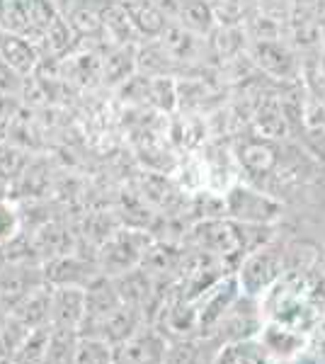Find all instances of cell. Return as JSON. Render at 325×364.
<instances>
[{
    "label": "cell",
    "instance_id": "obj_21",
    "mask_svg": "<svg viewBox=\"0 0 325 364\" xmlns=\"http://www.w3.org/2000/svg\"><path fill=\"white\" fill-rule=\"evenodd\" d=\"M218 345L209 338H185L170 340L165 364H214Z\"/></svg>",
    "mask_w": 325,
    "mask_h": 364
},
{
    "label": "cell",
    "instance_id": "obj_30",
    "mask_svg": "<svg viewBox=\"0 0 325 364\" xmlns=\"http://www.w3.org/2000/svg\"><path fill=\"white\" fill-rule=\"evenodd\" d=\"M218 25H243L245 3L243 0H209Z\"/></svg>",
    "mask_w": 325,
    "mask_h": 364
},
{
    "label": "cell",
    "instance_id": "obj_12",
    "mask_svg": "<svg viewBox=\"0 0 325 364\" xmlns=\"http://www.w3.org/2000/svg\"><path fill=\"white\" fill-rule=\"evenodd\" d=\"M260 340H262V345L267 348L272 360L294 362L297 357H301L309 350L311 333H304V331H299V328H292L279 321H270L262 326Z\"/></svg>",
    "mask_w": 325,
    "mask_h": 364
},
{
    "label": "cell",
    "instance_id": "obj_4",
    "mask_svg": "<svg viewBox=\"0 0 325 364\" xmlns=\"http://www.w3.org/2000/svg\"><path fill=\"white\" fill-rule=\"evenodd\" d=\"M240 291L245 296L262 299L272 287L284 277V255L279 250H275L272 245H260L257 250L247 252L240 262V267L235 269Z\"/></svg>",
    "mask_w": 325,
    "mask_h": 364
},
{
    "label": "cell",
    "instance_id": "obj_13",
    "mask_svg": "<svg viewBox=\"0 0 325 364\" xmlns=\"http://www.w3.org/2000/svg\"><path fill=\"white\" fill-rule=\"evenodd\" d=\"M243 291H240L238 277L228 274L226 279H221L216 287H211L204 296L197 299V309H199V326H202V338L211 336V331L216 328V323L223 318V314L233 306L235 299H238Z\"/></svg>",
    "mask_w": 325,
    "mask_h": 364
},
{
    "label": "cell",
    "instance_id": "obj_34",
    "mask_svg": "<svg viewBox=\"0 0 325 364\" xmlns=\"http://www.w3.org/2000/svg\"><path fill=\"white\" fill-rule=\"evenodd\" d=\"M318 80L325 87V54H321V58H318Z\"/></svg>",
    "mask_w": 325,
    "mask_h": 364
},
{
    "label": "cell",
    "instance_id": "obj_25",
    "mask_svg": "<svg viewBox=\"0 0 325 364\" xmlns=\"http://www.w3.org/2000/svg\"><path fill=\"white\" fill-rule=\"evenodd\" d=\"M206 39H209L211 58L233 61V58L243 54L247 34L243 25H216V29Z\"/></svg>",
    "mask_w": 325,
    "mask_h": 364
},
{
    "label": "cell",
    "instance_id": "obj_23",
    "mask_svg": "<svg viewBox=\"0 0 325 364\" xmlns=\"http://www.w3.org/2000/svg\"><path fill=\"white\" fill-rule=\"evenodd\" d=\"M170 22L190 29L194 34H202V37H209L218 25L209 0H180Z\"/></svg>",
    "mask_w": 325,
    "mask_h": 364
},
{
    "label": "cell",
    "instance_id": "obj_33",
    "mask_svg": "<svg viewBox=\"0 0 325 364\" xmlns=\"http://www.w3.org/2000/svg\"><path fill=\"white\" fill-rule=\"evenodd\" d=\"M311 340L316 343V348H313V360H316V364H325V316H323V321L316 326Z\"/></svg>",
    "mask_w": 325,
    "mask_h": 364
},
{
    "label": "cell",
    "instance_id": "obj_39",
    "mask_svg": "<svg viewBox=\"0 0 325 364\" xmlns=\"http://www.w3.org/2000/svg\"><path fill=\"white\" fill-rule=\"evenodd\" d=\"M112 364H114V362H112Z\"/></svg>",
    "mask_w": 325,
    "mask_h": 364
},
{
    "label": "cell",
    "instance_id": "obj_20",
    "mask_svg": "<svg viewBox=\"0 0 325 364\" xmlns=\"http://www.w3.org/2000/svg\"><path fill=\"white\" fill-rule=\"evenodd\" d=\"M252 127H255L257 136L262 139H282L289 129V119L284 112V105L277 100V95H262L255 105L252 112Z\"/></svg>",
    "mask_w": 325,
    "mask_h": 364
},
{
    "label": "cell",
    "instance_id": "obj_22",
    "mask_svg": "<svg viewBox=\"0 0 325 364\" xmlns=\"http://www.w3.org/2000/svg\"><path fill=\"white\" fill-rule=\"evenodd\" d=\"M136 46H107L102 51V83L124 85L136 75Z\"/></svg>",
    "mask_w": 325,
    "mask_h": 364
},
{
    "label": "cell",
    "instance_id": "obj_2",
    "mask_svg": "<svg viewBox=\"0 0 325 364\" xmlns=\"http://www.w3.org/2000/svg\"><path fill=\"white\" fill-rule=\"evenodd\" d=\"M153 243V236L141 228H117L95 252L97 267L107 277H119L129 269L141 267L146 257V250Z\"/></svg>",
    "mask_w": 325,
    "mask_h": 364
},
{
    "label": "cell",
    "instance_id": "obj_8",
    "mask_svg": "<svg viewBox=\"0 0 325 364\" xmlns=\"http://www.w3.org/2000/svg\"><path fill=\"white\" fill-rule=\"evenodd\" d=\"M158 42H161L165 54L170 56V61H173L177 68H197V66H204L211 58L209 39L175 25V22H170Z\"/></svg>",
    "mask_w": 325,
    "mask_h": 364
},
{
    "label": "cell",
    "instance_id": "obj_29",
    "mask_svg": "<svg viewBox=\"0 0 325 364\" xmlns=\"http://www.w3.org/2000/svg\"><path fill=\"white\" fill-rule=\"evenodd\" d=\"M301 119H304L306 134L316 141L318 146H325V105L309 100V102L301 107Z\"/></svg>",
    "mask_w": 325,
    "mask_h": 364
},
{
    "label": "cell",
    "instance_id": "obj_19",
    "mask_svg": "<svg viewBox=\"0 0 325 364\" xmlns=\"http://www.w3.org/2000/svg\"><path fill=\"white\" fill-rule=\"evenodd\" d=\"M51 291H54V287H51L49 282L39 284L37 289L29 291V294L10 311V316L20 323H25L32 331L34 328L51 326Z\"/></svg>",
    "mask_w": 325,
    "mask_h": 364
},
{
    "label": "cell",
    "instance_id": "obj_9",
    "mask_svg": "<svg viewBox=\"0 0 325 364\" xmlns=\"http://www.w3.org/2000/svg\"><path fill=\"white\" fill-rule=\"evenodd\" d=\"M170 340L156 326H144L114 348V364H165Z\"/></svg>",
    "mask_w": 325,
    "mask_h": 364
},
{
    "label": "cell",
    "instance_id": "obj_36",
    "mask_svg": "<svg viewBox=\"0 0 325 364\" xmlns=\"http://www.w3.org/2000/svg\"><path fill=\"white\" fill-rule=\"evenodd\" d=\"M316 3V0H294V5H311Z\"/></svg>",
    "mask_w": 325,
    "mask_h": 364
},
{
    "label": "cell",
    "instance_id": "obj_15",
    "mask_svg": "<svg viewBox=\"0 0 325 364\" xmlns=\"http://www.w3.org/2000/svg\"><path fill=\"white\" fill-rule=\"evenodd\" d=\"M0 61L8 63L15 73H20L22 78H29L32 73H37V68L44 61V54L34 42H29L25 37H17L5 29H0Z\"/></svg>",
    "mask_w": 325,
    "mask_h": 364
},
{
    "label": "cell",
    "instance_id": "obj_14",
    "mask_svg": "<svg viewBox=\"0 0 325 364\" xmlns=\"http://www.w3.org/2000/svg\"><path fill=\"white\" fill-rule=\"evenodd\" d=\"M85 316V287H54L51 291V328L80 333Z\"/></svg>",
    "mask_w": 325,
    "mask_h": 364
},
{
    "label": "cell",
    "instance_id": "obj_5",
    "mask_svg": "<svg viewBox=\"0 0 325 364\" xmlns=\"http://www.w3.org/2000/svg\"><path fill=\"white\" fill-rule=\"evenodd\" d=\"M262 326L265 323H262V304H260V299L240 294L235 299L233 306L223 314V318L216 323L211 336H206V338L214 340L218 348H223V345H228V343L260 338Z\"/></svg>",
    "mask_w": 325,
    "mask_h": 364
},
{
    "label": "cell",
    "instance_id": "obj_27",
    "mask_svg": "<svg viewBox=\"0 0 325 364\" xmlns=\"http://www.w3.org/2000/svg\"><path fill=\"white\" fill-rule=\"evenodd\" d=\"M29 168V154L22 146L10 144L8 139L0 144V185L10 187L25 175V170Z\"/></svg>",
    "mask_w": 325,
    "mask_h": 364
},
{
    "label": "cell",
    "instance_id": "obj_38",
    "mask_svg": "<svg viewBox=\"0 0 325 364\" xmlns=\"http://www.w3.org/2000/svg\"><path fill=\"white\" fill-rule=\"evenodd\" d=\"M272 364H294V362H279V360H277V362H272Z\"/></svg>",
    "mask_w": 325,
    "mask_h": 364
},
{
    "label": "cell",
    "instance_id": "obj_35",
    "mask_svg": "<svg viewBox=\"0 0 325 364\" xmlns=\"http://www.w3.org/2000/svg\"><path fill=\"white\" fill-rule=\"evenodd\" d=\"M10 136V127L8 124H0V144H3L5 139Z\"/></svg>",
    "mask_w": 325,
    "mask_h": 364
},
{
    "label": "cell",
    "instance_id": "obj_1",
    "mask_svg": "<svg viewBox=\"0 0 325 364\" xmlns=\"http://www.w3.org/2000/svg\"><path fill=\"white\" fill-rule=\"evenodd\" d=\"M262 311L270 314V321H279L304 333H313L325 316L321 284L301 272L284 274L267 291Z\"/></svg>",
    "mask_w": 325,
    "mask_h": 364
},
{
    "label": "cell",
    "instance_id": "obj_16",
    "mask_svg": "<svg viewBox=\"0 0 325 364\" xmlns=\"http://www.w3.org/2000/svg\"><path fill=\"white\" fill-rule=\"evenodd\" d=\"M32 250L39 262L54 260V257L75 252V233L63 221H44L32 236Z\"/></svg>",
    "mask_w": 325,
    "mask_h": 364
},
{
    "label": "cell",
    "instance_id": "obj_31",
    "mask_svg": "<svg viewBox=\"0 0 325 364\" xmlns=\"http://www.w3.org/2000/svg\"><path fill=\"white\" fill-rule=\"evenodd\" d=\"M255 5H257V13L275 17V20L284 22V25L289 22L294 10V0H255Z\"/></svg>",
    "mask_w": 325,
    "mask_h": 364
},
{
    "label": "cell",
    "instance_id": "obj_28",
    "mask_svg": "<svg viewBox=\"0 0 325 364\" xmlns=\"http://www.w3.org/2000/svg\"><path fill=\"white\" fill-rule=\"evenodd\" d=\"M22 233V214L17 202L10 197H0V245L13 243Z\"/></svg>",
    "mask_w": 325,
    "mask_h": 364
},
{
    "label": "cell",
    "instance_id": "obj_10",
    "mask_svg": "<svg viewBox=\"0 0 325 364\" xmlns=\"http://www.w3.org/2000/svg\"><path fill=\"white\" fill-rule=\"evenodd\" d=\"M250 61L277 80H297L301 73V63L294 49L282 39H265L250 42Z\"/></svg>",
    "mask_w": 325,
    "mask_h": 364
},
{
    "label": "cell",
    "instance_id": "obj_11",
    "mask_svg": "<svg viewBox=\"0 0 325 364\" xmlns=\"http://www.w3.org/2000/svg\"><path fill=\"white\" fill-rule=\"evenodd\" d=\"M39 284H44L41 265L8 262L5 267H0V311L10 314Z\"/></svg>",
    "mask_w": 325,
    "mask_h": 364
},
{
    "label": "cell",
    "instance_id": "obj_17",
    "mask_svg": "<svg viewBox=\"0 0 325 364\" xmlns=\"http://www.w3.org/2000/svg\"><path fill=\"white\" fill-rule=\"evenodd\" d=\"M235 156H238L240 168L245 170L250 178L262 180L275 170L277 166V149L270 139L262 136H252V139H243L235 149Z\"/></svg>",
    "mask_w": 325,
    "mask_h": 364
},
{
    "label": "cell",
    "instance_id": "obj_37",
    "mask_svg": "<svg viewBox=\"0 0 325 364\" xmlns=\"http://www.w3.org/2000/svg\"><path fill=\"white\" fill-rule=\"evenodd\" d=\"M5 316H8V314H3V311H0V331H3V323H5Z\"/></svg>",
    "mask_w": 325,
    "mask_h": 364
},
{
    "label": "cell",
    "instance_id": "obj_6",
    "mask_svg": "<svg viewBox=\"0 0 325 364\" xmlns=\"http://www.w3.org/2000/svg\"><path fill=\"white\" fill-rule=\"evenodd\" d=\"M226 216L252 226H272L282 216V204L275 197L265 195L247 185H233L223 195Z\"/></svg>",
    "mask_w": 325,
    "mask_h": 364
},
{
    "label": "cell",
    "instance_id": "obj_24",
    "mask_svg": "<svg viewBox=\"0 0 325 364\" xmlns=\"http://www.w3.org/2000/svg\"><path fill=\"white\" fill-rule=\"evenodd\" d=\"M272 362L275 360H272V355L260 338L223 345L214 360V364H272Z\"/></svg>",
    "mask_w": 325,
    "mask_h": 364
},
{
    "label": "cell",
    "instance_id": "obj_3",
    "mask_svg": "<svg viewBox=\"0 0 325 364\" xmlns=\"http://www.w3.org/2000/svg\"><path fill=\"white\" fill-rule=\"evenodd\" d=\"M61 15L56 0H5L0 29L41 46L49 27Z\"/></svg>",
    "mask_w": 325,
    "mask_h": 364
},
{
    "label": "cell",
    "instance_id": "obj_26",
    "mask_svg": "<svg viewBox=\"0 0 325 364\" xmlns=\"http://www.w3.org/2000/svg\"><path fill=\"white\" fill-rule=\"evenodd\" d=\"M112 362H114V348L110 343L92 336L75 338L68 364H112Z\"/></svg>",
    "mask_w": 325,
    "mask_h": 364
},
{
    "label": "cell",
    "instance_id": "obj_32",
    "mask_svg": "<svg viewBox=\"0 0 325 364\" xmlns=\"http://www.w3.org/2000/svg\"><path fill=\"white\" fill-rule=\"evenodd\" d=\"M20 112V97L0 90V124H13V119Z\"/></svg>",
    "mask_w": 325,
    "mask_h": 364
},
{
    "label": "cell",
    "instance_id": "obj_7",
    "mask_svg": "<svg viewBox=\"0 0 325 364\" xmlns=\"http://www.w3.org/2000/svg\"><path fill=\"white\" fill-rule=\"evenodd\" d=\"M146 323V316L141 309H134L129 304H122L119 309H114L112 314L102 316L97 321H87L85 326L80 328L78 336H92V338H100L105 343H110L112 348L122 345L124 340H129L134 333H139Z\"/></svg>",
    "mask_w": 325,
    "mask_h": 364
},
{
    "label": "cell",
    "instance_id": "obj_18",
    "mask_svg": "<svg viewBox=\"0 0 325 364\" xmlns=\"http://www.w3.org/2000/svg\"><path fill=\"white\" fill-rule=\"evenodd\" d=\"M122 5L127 8L136 32L141 34L144 42H149V39H161V34L170 25V17L163 13V8L156 0H122Z\"/></svg>",
    "mask_w": 325,
    "mask_h": 364
}]
</instances>
